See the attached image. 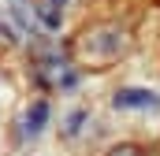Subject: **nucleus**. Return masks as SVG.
Wrapping results in <instances>:
<instances>
[{
    "instance_id": "obj_6",
    "label": "nucleus",
    "mask_w": 160,
    "mask_h": 156,
    "mask_svg": "<svg viewBox=\"0 0 160 156\" xmlns=\"http://www.w3.org/2000/svg\"><path fill=\"white\" fill-rule=\"evenodd\" d=\"M86 123V112H75V115L67 119V134H78V126Z\"/></svg>"
},
{
    "instance_id": "obj_3",
    "label": "nucleus",
    "mask_w": 160,
    "mask_h": 156,
    "mask_svg": "<svg viewBox=\"0 0 160 156\" xmlns=\"http://www.w3.org/2000/svg\"><path fill=\"white\" fill-rule=\"evenodd\" d=\"M45 119H48V104L38 100V104L30 108V115H26V130H30V134H38L41 126H45Z\"/></svg>"
},
{
    "instance_id": "obj_7",
    "label": "nucleus",
    "mask_w": 160,
    "mask_h": 156,
    "mask_svg": "<svg viewBox=\"0 0 160 156\" xmlns=\"http://www.w3.org/2000/svg\"><path fill=\"white\" fill-rule=\"evenodd\" d=\"M48 4H52V7H63V4H67V0H48Z\"/></svg>"
},
{
    "instance_id": "obj_1",
    "label": "nucleus",
    "mask_w": 160,
    "mask_h": 156,
    "mask_svg": "<svg viewBox=\"0 0 160 156\" xmlns=\"http://www.w3.org/2000/svg\"><path fill=\"white\" fill-rule=\"evenodd\" d=\"M123 48H127V30L123 26H112V22H101V26H89L78 34V52L86 63H104V60H116Z\"/></svg>"
},
{
    "instance_id": "obj_4",
    "label": "nucleus",
    "mask_w": 160,
    "mask_h": 156,
    "mask_svg": "<svg viewBox=\"0 0 160 156\" xmlns=\"http://www.w3.org/2000/svg\"><path fill=\"white\" fill-rule=\"evenodd\" d=\"M38 15H41V22H45L48 30H60V7H52V4L45 0V4L38 7Z\"/></svg>"
},
{
    "instance_id": "obj_2",
    "label": "nucleus",
    "mask_w": 160,
    "mask_h": 156,
    "mask_svg": "<svg viewBox=\"0 0 160 156\" xmlns=\"http://www.w3.org/2000/svg\"><path fill=\"white\" fill-rule=\"evenodd\" d=\"M116 108H160V97L149 93V89H119L112 97Z\"/></svg>"
},
{
    "instance_id": "obj_5",
    "label": "nucleus",
    "mask_w": 160,
    "mask_h": 156,
    "mask_svg": "<svg viewBox=\"0 0 160 156\" xmlns=\"http://www.w3.org/2000/svg\"><path fill=\"white\" fill-rule=\"evenodd\" d=\"M108 156H142V149H138V145H116Z\"/></svg>"
}]
</instances>
